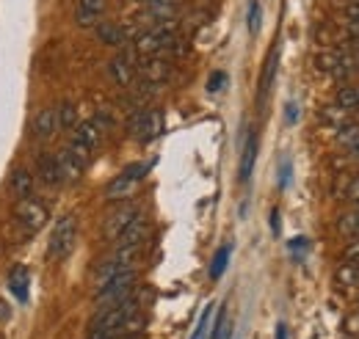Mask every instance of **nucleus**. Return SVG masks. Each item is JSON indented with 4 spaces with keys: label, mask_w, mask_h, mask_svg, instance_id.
Here are the masks:
<instances>
[{
    "label": "nucleus",
    "mask_w": 359,
    "mask_h": 339,
    "mask_svg": "<svg viewBox=\"0 0 359 339\" xmlns=\"http://www.w3.org/2000/svg\"><path fill=\"white\" fill-rule=\"evenodd\" d=\"M229 256H232V246H229V243H226V246H222V249L216 251L213 262H210V279H213V282H219V279L224 276L226 265H229Z\"/></svg>",
    "instance_id": "obj_21"
},
{
    "label": "nucleus",
    "mask_w": 359,
    "mask_h": 339,
    "mask_svg": "<svg viewBox=\"0 0 359 339\" xmlns=\"http://www.w3.org/2000/svg\"><path fill=\"white\" fill-rule=\"evenodd\" d=\"M147 326V317L141 312V303L135 293L114 306L100 309L89 323V339L114 337V334H141Z\"/></svg>",
    "instance_id": "obj_1"
},
{
    "label": "nucleus",
    "mask_w": 359,
    "mask_h": 339,
    "mask_svg": "<svg viewBox=\"0 0 359 339\" xmlns=\"http://www.w3.org/2000/svg\"><path fill=\"white\" fill-rule=\"evenodd\" d=\"M58 166H61V177H64V182H78L81 179V174H83V166L64 149V152H58Z\"/></svg>",
    "instance_id": "obj_18"
},
{
    "label": "nucleus",
    "mask_w": 359,
    "mask_h": 339,
    "mask_svg": "<svg viewBox=\"0 0 359 339\" xmlns=\"http://www.w3.org/2000/svg\"><path fill=\"white\" fill-rule=\"evenodd\" d=\"M255 160H257V132L252 130L249 138H246V144H243V155H241V182H249L252 179Z\"/></svg>",
    "instance_id": "obj_17"
},
{
    "label": "nucleus",
    "mask_w": 359,
    "mask_h": 339,
    "mask_svg": "<svg viewBox=\"0 0 359 339\" xmlns=\"http://www.w3.org/2000/svg\"><path fill=\"white\" fill-rule=\"evenodd\" d=\"M6 317H8V312H6V303L0 300V320H6Z\"/></svg>",
    "instance_id": "obj_34"
},
{
    "label": "nucleus",
    "mask_w": 359,
    "mask_h": 339,
    "mask_svg": "<svg viewBox=\"0 0 359 339\" xmlns=\"http://www.w3.org/2000/svg\"><path fill=\"white\" fill-rule=\"evenodd\" d=\"M276 61H279V53H276V47L269 53V58H266V67H263V78H260V102L269 97L271 91V83H273V75H276Z\"/></svg>",
    "instance_id": "obj_20"
},
{
    "label": "nucleus",
    "mask_w": 359,
    "mask_h": 339,
    "mask_svg": "<svg viewBox=\"0 0 359 339\" xmlns=\"http://www.w3.org/2000/svg\"><path fill=\"white\" fill-rule=\"evenodd\" d=\"M287 182H290V163L285 160L282 163V177H279V188H287Z\"/></svg>",
    "instance_id": "obj_28"
},
{
    "label": "nucleus",
    "mask_w": 359,
    "mask_h": 339,
    "mask_svg": "<svg viewBox=\"0 0 359 339\" xmlns=\"http://www.w3.org/2000/svg\"><path fill=\"white\" fill-rule=\"evenodd\" d=\"M141 210L135 207V205H125V207H119V210H114L108 218H105V226H102V235L108 237V240H116L128 226H130V221L138 218Z\"/></svg>",
    "instance_id": "obj_8"
},
{
    "label": "nucleus",
    "mask_w": 359,
    "mask_h": 339,
    "mask_svg": "<svg viewBox=\"0 0 359 339\" xmlns=\"http://www.w3.org/2000/svg\"><path fill=\"white\" fill-rule=\"evenodd\" d=\"M17 221H20V226L28 232V235H34V232H39L42 226H45L47 221H50V212L47 207L36 199V196H25V199H20L17 202Z\"/></svg>",
    "instance_id": "obj_5"
},
{
    "label": "nucleus",
    "mask_w": 359,
    "mask_h": 339,
    "mask_svg": "<svg viewBox=\"0 0 359 339\" xmlns=\"http://www.w3.org/2000/svg\"><path fill=\"white\" fill-rule=\"evenodd\" d=\"M210 312H213V306H205V312H202V314H199V320H196V328H194L191 339L208 337V328H210Z\"/></svg>",
    "instance_id": "obj_23"
},
{
    "label": "nucleus",
    "mask_w": 359,
    "mask_h": 339,
    "mask_svg": "<svg viewBox=\"0 0 359 339\" xmlns=\"http://www.w3.org/2000/svg\"><path fill=\"white\" fill-rule=\"evenodd\" d=\"M108 72L114 78L116 85H130L138 75V64H135V55L133 53H119L111 64H108Z\"/></svg>",
    "instance_id": "obj_9"
},
{
    "label": "nucleus",
    "mask_w": 359,
    "mask_h": 339,
    "mask_svg": "<svg viewBox=\"0 0 359 339\" xmlns=\"http://www.w3.org/2000/svg\"><path fill=\"white\" fill-rule=\"evenodd\" d=\"M105 8H108L105 0H78L75 22L81 28H97L102 22V17H105Z\"/></svg>",
    "instance_id": "obj_10"
},
{
    "label": "nucleus",
    "mask_w": 359,
    "mask_h": 339,
    "mask_svg": "<svg viewBox=\"0 0 359 339\" xmlns=\"http://www.w3.org/2000/svg\"><path fill=\"white\" fill-rule=\"evenodd\" d=\"M135 3H138V6H144V8H147V6H155V3H163V0H135Z\"/></svg>",
    "instance_id": "obj_33"
},
{
    "label": "nucleus",
    "mask_w": 359,
    "mask_h": 339,
    "mask_svg": "<svg viewBox=\"0 0 359 339\" xmlns=\"http://www.w3.org/2000/svg\"><path fill=\"white\" fill-rule=\"evenodd\" d=\"M337 99L346 111H359V88H343Z\"/></svg>",
    "instance_id": "obj_24"
},
{
    "label": "nucleus",
    "mask_w": 359,
    "mask_h": 339,
    "mask_svg": "<svg viewBox=\"0 0 359 339\" xmlns=\"http://www.w3.org/2000/svg\"><path fill=\"white\" fill-rule=\"evenodd\" d=\"M260 17H263L260 3H257V0H252V3H249V31H252V34H257V31H260Z\"/></svg>",
    "instance_id": "obj_25"
},
{
    "label": "nucleus",
    "mask_w": 359,
    "mask_h": 339,
    "mask_svg": "<svg viewBox=\"0 0 359 339\" xmlns=\"http://www.w3.org/2000/svg\"><path fill=\"white\" fill-rule=\"evenodd\" d=\"M271 232H273V235H279V212L276 210L271 212Z\"/></svg>",
    "instance_id": "obj_30"
},
{
    "label": "nucleus",
    "mask_w": 359,
    "mask_h": 339,
    "mask_svg": "<svg viewBox=\"0 0 359 339\" xmlns=\"http://www.w3.org/2000/svg\"><path fill=\"white\" fill-rule=\"evenodd\" d=\"M28 287H31V273H28V268H25V265H14L11 273H8V290H11V296L17 298L20 303H25V300H28Z\"/></svg>",
    "instance_id": "obj_16"
},
{
    "label": "nucleus",
    "mask_w": 359,
    "mask_h": 339,
    "mask_svg": "<svg viewBox=\"0 0 359 339\" xmlns=\"http://www.w3.org/2000/svg\"><path fill=\"white\" fill-rule=\"evenodd\" d=\"M169 75H172V64L166 58H161V55H149V58H144L138 64V78L144 83L161 85L169 81Z\"/></svg>",
    "instance_id": "obj_7"
},
{
    "label": "nucleus",
    "mask_w": 359,
    "mask_h": 339,
    "mask_svg": "<svg viewBox=\"0 0 359 339\" xmlns=\"http://www.w3.org/2000/svg\"><path fill=\"white\" fill-rule=\"evenodd\" d=\"M343 229L351 232V235H359V212L357 215H348V218L343 221Z\"/></svg>",
    "instance_id": "obj_27"
},
{
    "label": "nucleus",
    "mask_w": 359,
    "mask_h": 339,
    "mask_svg": "<svg viewBox=\"0 0 359 339\" xmlns=\"http://www.w3.org/2000/svg\"><path fill=\"white\" fill-rule=\"evenodd\" d=\"M147 235H149V223H147V218L144 215H138L130 221V226L114 240L116 243V249H138L141 251V246H144V240H147Z\"/></svg>",
    "instance_id": "obj_11"
},
{
    "label": "nucleus",
    "mask_w": 359,
    "mask_h": 339,
    "mask_svg": "<svg viewBox=\"0 0 359 339\" xmlns=\"http://www.w3.org/2000/svg\"><path fill=\"white\" fill-rule=\"evenodd\" d=\"M147 171H149V166H144V163L128 166L119 177H114V182L105 188V196H108L111 202H116V199H128V196L135 191V185L144 179V174H147Z\"/></svg>",
    "instance_id": "obj_6"
},
{
    "label": "nucleus",
    "mask_w": 359,
    "mask_h": 339,
    "mask_svg": "<svg viewBox=\"0 0 359 339\" xmlns=\"http://www.w3.org/2000/svg\"><path fill=\"white\" fill-rule=\"evenodd\" d=\"M58 127L61 130L78 127V108H75L72 102H61V105H58Z\"/></svg>",
    "instance_id": "obj_22"
},
{
    "label": "nucleus",
    "mask_w": 359,
    "mask_h": 339,
    "mask_svg": "<svg viewBox=\"0 0 359 339\" xmlns=\"http://www.w3.org/2000/svg\"><path fill=\"white\" fill-rule=\"evenodd\" d=\"M163 132V113L155 108H141L130 122V135L138 144H149Z\"/></svg>",
    "instance_id": "obj_4"
},
{
    "label": "nucleus",
    "mask_w": 359,
    "mask_h": 339,
    "mask_svg": "<svg viewBox=\"0 0 359 339\" xmlns=\"http://www.w3.org/2000/svg\"><path fill=\"white\" fill-rule=\"evenodd\" d=\"M102 339H144L141 334H114V337H102Z\"/></svg>",
    "instance_id": "obj_32"
},
{
    "label": "nucleus",
    "mask_w": 359,
    "mask_h": 339,
    "mask_svg": "<svg viewBox=\"0 0 359 339\" xmlns=\"http://www.w3.org/2000/svg\"><path fill=\"white\" fill-rule=\"evenodd\" d=\"M75 240H78V218L72 212L61 215L55 221V229L50 232V243H47V256L50 259H64L75 249Z\"/></svg>",
    "instance_id": "obj_3"
},
{
    "label": "nucleus",
    "mask_w": 359,
    "mask_h": 339,
    "mask_svg": "<svg viewBox=\"0 0 359 339\" xmlns=\"http://www.w3.org/2000/svg\"><path fill=\"white\" fill-rule=\"evenodd\" d=\"M11 191H14V196H20V199L34 196V177L25 169H17L11 174Z\"/></svg>",
    "instance_id": "obj_19"
},
{
    "label": "nucleus",
    "mask_w": 359,
    "mask_h": 339,
    "mask_svg": "<svg viewBox=\"0 0 359 339\" xmlns=\"http://www.w3.org/2000/svg\"><path fill=\"white\" fill-rule=\"evenodd\" d=\"M102 132H105V127L97 119H86V122H78V127L72 132V141H78L81 146L97 152V146L102 144Z\"/></svg>",
    "instance_id": "obj_12"
},
{
    "label": "nucleus",
    "mask_w": 359,
    "mask_h": 339,
    "mask_svg": "<svg viewBox=\"0 0 359 339\" xmlns=\"http://www.w3.org/2000/svg\"><path fill=\"white\" fill-rule=\"evenodd\" d=\"M34 132H36V141H42V144L55 138V132H61V127H58V108L39 111V116L34 122Z\"/></svg>",
    "instance_id": "obj_14"
},
{
    "label": "nucleus",
    "mask_w": 359,
    "mask_h": 339,
    "mask_svg": "<svg viewBox=\"0 0 359 339\" xmlns=\"http://www.w3.org/2000/svg\"><path fill=\"white\" fill-rule=\"evenodd\" d=\"M135 282H138V273H135L133 268L130 270H122V273H116V276H111L105 284H100L97 287V306H114V303H119V300H125V298H130L135 293Z\"/></svg>",
    "instance_id": "obj_2"
},
{
    "label": "nucleus",
    "mask_w": 359,
    "mask_h": 339,
    "mask_svg": "<svg viewBox=\"0 0 359 339\" xmlns=\"http://www.w3.org/2000/svg\"><path fill=\"white\" fill-rule=\"evenodd\" d=\"M36 177H39L45 185H64L61 166H58V155L42 152V155H39V160H36Z\"/></svg>",
    "instance_id": "obj_13"
},
{
    "label": "nucleus",
    "mask_w": 359,
    "mask_h": 339,
    "mask_svg": "<svg viewBox=\"0 0 359 339\" xmlns=\"http://www.w3.org/2000/svg\"><path fill=\"white\" fill-rule=\"evenodd\" d=\"M276 339H287V326H285V323L276 326Z\"/></svg>",
    "instance_id": "obj_31"
},
{
    "label": "nucleus",
    "mask_w": 359,
    "mask_h": 339,
    "mask_svg": "<svg viewBox=\"0 0 359 339\" xmlns=\"http://www.w3.org/2000/svg\"><path fill=\"white\" fill-rule=\"evenodd\" d=\"M128 36H130V31L122 25V22H100L97 25V39L102 44H111V47H122V44L128 42Z\"/></svg>",
    "instance_id": "obj_15"
},
{
    "label": "nucleus",
    "mask_w": 359,
    "mask_h": 339,
    "mask_svg": "<svg viewBox=\"0 0 359 339\" xmlns=\"http://www.w3.org/2000/svg\"><path fill=\"white\" fill-rule=\"evenodd\" d=\"M296 119H299V108H296V105H293V102H290V105H287V122H290V125H293V122H296Z\"/></svg>",
    "instance_id": "obj_29"
},
{
    "label": "nucleus",
    "mask_w": 359,
    "mask_h": 339,
    "mask_svg": "<svg viewBox=\"0 0 359 339\" xmlns=\"http://www.w3.org/2000/svg\"><path fill=\"white\" fill-rule=\"evenodd\" d=\"M224 85H226L224 72H213V75H210V81H208V91H213V94H216V91H222Z\"/></svg>",
    "instance_id": "obj_26"
}]
</instances>
